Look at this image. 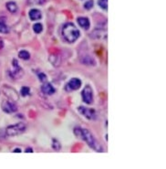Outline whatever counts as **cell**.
<instances>
[{
	"mask_svg": "<svg viewBox=\"0 0 166 169\" xmlns=\"http://www.w3.org/2000/svg\"><path fill=\"white\" fill-rule=\"evenodd\" d=\"M74 135L79 137L80 139L83 140L84 142L87 143V145L91 148H92L96 152H103V148L99 143V141L94 137V135L91 134V131H89L86 128H81V127H75L73 130Z\"/></svg>",
	"mask_w": 166,
	"mask_h": 169,
	"instance_id": "obj_1",
	"label": "cell"
},
{
	"mask_svg": "<svg viewBox=\"0 0 166 169\" xmlns=\"http://www.w3.org/2000/svg\"><path fill=\"white\" fill-rule=\"evenodd\" d=\"M61 36L66 42L74 43L80 38V33L73 23H66L62 27Z\"/></svg>",
	"mask_w": 166,
	"mask_h": 169,
	"instance_id": "obj_2",
	"label": "cell"
},
{
	"mask_svg": "<svg viewBox=\"0 0 166 169\" xmlns=\"http://www.w3.org/2000/svg\"><path fill=\"white\" fill-rule=\"evenodd\" d=\"M27 130V125L24 123H18V124H11L6 128V135L7 136H17L22 135L26 132Z\"/></svg>",
	"mask_w": 166,
	"mask_h": 169,
	"instance_id": "obj_3",
	"label": "cell"
},
{
	"mask_svg": "<svg viewBox=\"0 0 166 169\" xmlns=\"http://www.w3.org/2000/svg\"><path fill=\"white\" fill-rule=\"evenodd\" d=\"M78 112L85 117L88 120H96L97 119V113L94 109L91 108H87L84 106H79L78 107Z\"/></svg>",
	"mask_w": 166,
	"mask_h": 169,
	"instance_id": "obj_4",
	"label": "cell"
},
{
	"mask_svg": "<svg viewBox=\"0 0 166 169\" xmlns=\"http://www.w3.org/2000/svg\"><path fill=\"white\" fill-rule=\"evenodd\" d=\"M83 102L86 104H91L93 103V91L90 85H86L81 92Z\"/></svg>",
	"mask_w": 166,
	"mask_h": 169,
	"instance_id": "obj_5",
	"label": "cell"
},
{
	"mask_svg": "<svg viewBox=\"0 0 166 169\" xmlns=\"http://www.w3.org/2000/svg\"><path fill=\"white\" fill-rule=\"evenodd\" d=\"M2 91H3L4 94L8 98V100L13 101V102L18 101L19 95H18V92H17L13 87H10V86H8V85H4V86L2 87Z\"/></svg>",
	"mask_w": 166,
	"mask_h": 169,
	"instance_id": "obj_6",
	"label": "cell"
},
{
	"mask_svg": "<svg viewBox=\"0 0 166 169\" xmlns=\"http://www.w3.org/2000/svg\"><path fill=\"white\" fill-rule=\"evenodd\" d=\"M1 108H2V111L5 112L6 114H13V113L18 112L17 104L13 101H10V100L3 101L2 104H1Z\"/></svg>",
	"mask_w": 166,
	"mask_h": 169,
	"instance_id": "obj_7",
	"label": "cell"
},
{
	"mask_svg": "<svg viewBox=\"0 0 166 169\" xmlns=\"http://www.w3.org/2000/svg\"><path fill=\"white\" fill-rule=\"evenodd\" d=\"M13 70L8 71V73L10 75L11 78L13 79H18V78H20L21 76L23 75V71H22V68L19 66L18 61L17 60H13Z\"/></svg>",
	"mask_w": 166,
	"mask_h": 169,
	"instance_id": "obj_8",
	"label": "cell"
},
{
	"mask_svg": "<svg viewBox=\"0 0 166 169\" xmlns=\"http://www.w3.org/2000/svg\"><path fill=\"white\" fill-rule=\"evenodd\" d=\"M81 81L78 78H72L70 80V82L66 84L65 90L67 92H73V91H77L81 87Z\"/></svg>",
	"mask_w": 166,
	"mask_h": 169,
	"instance_id": "obj_9",
	"label": "cell"
},
{
	"mask_svg": "<svg viewBox=\"0 0 166 169\" xmlns=\"http://www.w3.org/2000/svg\"><path fill=\"white\" fill-rule=\"evenodd\" d=\"M41 92L44 94H46V95H53V94L55 93L56 90H55V88L52 86L51 83H49V82H45V83L42 84Z\"/></svg>",
	"mask_w": 166,
	"mask_h": 169,
	"instance_id": "obj_10",
	"label": "cell"
},
{
	"mask_svg": "<svg viewBox=\"0 0 166 169\" xmlns=\"http://www.w3.org/2000/svg\"><path fill=\"white\" fill-rule=\"evenodd\" d=\"M80 61L81 63L85 64V65H89V66H94L96 65V61L91 56V54H82V56L80 55Z\"/></svg>",
	"mask_w": 166,
	"mask_h": 169,
	"instance_id": "obj_11",
	"label": "cell"
},
{
	"mask_svg": "<svg viewBox=\"0 0 166 169\" xmlns=\"http://www.w3.org/2000/svg\"><path fill=\"white\" fill-rule=\"evenodd\" d=\"M77 22H78V24H79L81 28H82L83 29L88 30V29H90L91 22H90V20H89V18H85V17H80V18H78Z\"/></svg>",
	"mask_w": 166,
	"mask_h": 169,
	"instance_id": "obj_12",
	"label": "cell"
},
{
	"mask_svg": "<svg viewBox=\"0 0 166 169\" xmlns=\"http://www.w3.org/2000/svg\"><path fill=\"white\" fill-rule=\"evenodd\" d=\"M29 18L31 20H39V19H41L42 18V14L40 10L36 9V8L31 9V10L29 11Z\"/></svg>",
	"mask_w": 166,
	"mask_h": 169,
	"instance_id": "obj_13",
	"label": "cell"
},
{
	"mask_svg": "<svg viewBox=\"0 0 166 169\" xmlns=\"http://www.w3.org/2000/svg\"><path fill=\"white\" fill-rule=\"evenodd\" d=\"M106 31H104L103 29H95L91 35V38H92L94 40H101V39H104V36L106 37Z\"/></svg>",
	"mask_w": 166,
	"mask_h": 169,
	"instance_id": "obj_14",
	"label": "cell"
},
{
	"mask_svg": "<svg viewBox=\"0 0 166 169\" xmlns=\"http://www.w3.org/2000/svg\"><path fill=\"white\" fill-rule=\"evenodd\" d=\"M0 33L3 34H8L9 33V28L6 24V18L0 17Z\"/></svg>",
	"mask_w": 166,
	"mask_h": 169,
	"instance_id": "obj_15",
	"label": "cell"
},
{
	"mask_svg": "<svg viewBox=\"0 0 166 169\" xmlns=\"http://www.w3.org/2000/svg\"><path fill=\"white\" fill-rule=\"evenodd\" d=\"M6 8H7V9L9 11L10 13H12V14H15V13H17V12H18V5H17L15 2H13V1L8 2V3L6 4Z\"/></svg>",
	"mask_w": 166,
	"mask_h": 169,
	"instance_id": "obj_16",
	"label": "cell"
},
{
	"mask_svg": "<svg viewBox=\"0 0 166 169\" xmlns=\"http://www.w3.org/2000/svg\"><path fill=\"white\" fill-rule=\"evenodd\" d=\"M18 57H19V59L23 60V61H28V60L30 59V53L29 52L28 50H20L18 52Z\"/></svg>",
	"mask_w": 166,
	"mask_h": 169,
	"instance_id": "obj_17",
	"label": "cell"
},
{
	"mask_svg": "<svg viewBox=\"0 0 166 169\" xmlns=\"http://www.w3.org/2000/svg\"><path fill=\"white\" fill-rule=\"evenodd\" d=\"M51 146L55 151H60L61 149V144H60V142L58 139L54 138V139H52Z\"/></svg>",
	"mask_w": 166,
	"mask_h": 169,
	"instance_id": "obj_18",
	"label": "cell"
},
{
	"mask_svg": "<svg viewBox=\"0 0 166 169\" xmlns=\"http://www.w3.org/2000/svg\"><path fill=\"white\" fill-rule=\"evenodd\" d=\"M33 30L36 34H39L43 31V25L41 23H36L33 25Z\"/></svg>",
	"mask_w": 166,
	"mask_h": 169,
	"instance_id": "obj_19",
	"label": "cell"
},
{
	"mask_svg": "<svg viewBox=\"0 0 166 169\" xmlns=\"http://www.w3.org/2000/svg\"><path fill=\"white\" fill-rule=\"evenodd\" d=\"M49 61H50L51 64H53L54 66H59V65L60 64L59 58H58L56 55H50V56H49Z\"/></svg>",
	"mask_w": 166,
	"mask_h": 169,
	"instance_id": "obj_20",
	"label": "cell"
},
{
	"mask_svg": "<svg viewBox=\"0 0 166 169\" xmlns=\"http://www.w3.org/2000/svg\"><path fill=\"white\" fill-rule=\"evenodd\" d=\"M20 94L23 96V97L29 95V94H30V89H29V87H27V86L22 87L20 90Z\"/></svg>",
	"mask_w": 166,
	"mask_h": 169,
	"instance_id": "obj_21",
	"label": "cell"
},
{
	"mask_svg": "<svg viewBox=\"0 0 166 169\" xmlns=\"http://www.w3.org/2000/svg\"><path fill=\"white\" fill-rule=\"evenodd\" d=\"M49 0H28L29 5H44Z\"/></svg>",
	"mask_w": 166,
	"mask_h": 169,
	"instance_id": "obj_22",
	"label": "cell"
},
{
	"mask_svg": "<svg viewBox=\"0 0 166 169\" xmlns=\"http://www.w3.org/2000/svg\"><path fill=\"white\" fill-rule=\"evenodd\" d=\"M98 4H99L100 8H102L103 10H107L108 9V0H99Z\"/></svg>",
	"mask_w": 166,
	"mask_h": 169,
	"instance_id": "obj_23",
	"label": "cell"
},
{
	"mask_svg": "<svg viewBox=\"0 0 166 169\" xmlns=\"http://www.w3.org/2000/svg\"><path fill=\"white\" fill-rule=\"evenodd\" d=\"M38 77H39V80L40 81V82H42V83H45V82H48V77H47V75L44 73V72L38 73Z\"/></svg>",
	"mask_w": 166,
	"mask_h": 169,
	"instance_id": "obj_24",
	"label": "cell"
},
{
	"mask_svg": "<svg viewBox=\"0 0 166 169\" xmlns=\"http://www.w3.org/2000/svg\"><path fill=\"white\" fill-rule=\"evenodd\" d=\"M94 6V2L92 0H89V1H87L85 4H84V8L85 9H87V10H90V9H91L92 8H93Z\"/></svg>",
	"mask_w": 166,
	"mask_h": 169,
	"instance_id": "obj_25",
	"label": "cell"
},
{
	"mask_svg": "<svg viewBox=\"0 0 166 169\" xmlns=\"http://www.w3.org/2000/svg\"><path fill=\"white\" fill-rule=\"evenodd\" d=\"M6 136H7V135H6V131H5V130H0V141L4 140Z\"/></svg>",
	"mask_w": 166,
	"mask_h": 169,
	"instance_id": "obj_26",
	"label": "cell"
},
{
	"mask_svg": "<svg viewBox=\"0 0 166 169\" xmlns=\"http://www.w3.org/2000/svg\"><path fill=\"white\" fill-rule=\"evenodd\" d=\"M4 48V40L0 38V50H2Z\"/></svg>",
	"mask_w": 166,
	"mask_h": 169,
	"instance_id": "obj_27",
	"label": "cell"
},
{
	"mask_svg": "<svg viewBox=\"0 0 166 169\" xmlns=\"http://www.w3.org/2000/svg\"><path fill=\"white\" fill-rule=\"evenodd\" d=\"M13 152H14V153H17V152H18V153H21L22 150H21L20 148H15V149L13 150Z\"/></svg>",
	"mask_w": 166,
	"mask_h": 169,
	"instance_id": "obj_28",
	"label": "cell"
},
{
	"mask_svg": "<svg viewBox=\"0 0 166 169\" xmlns=\"http://www.w3.org/2000/svg\"><path fill=\"white\" fill-rule=\"evenodd\" d=\"M26 153H33V149L30 147H28L26 149V151H25Z\"/></svg>",
	"mask_w": 166,
	"mask_h": 169,
	"instance_id": "obj_29",
	"label": "cell"
}]
</instances>
